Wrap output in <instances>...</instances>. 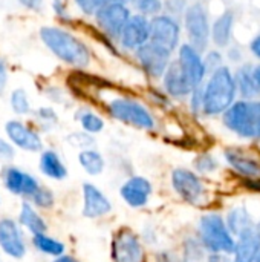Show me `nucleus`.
<instances>
[{"mask_svg": "<svg viewBox=\"0 0 260 262\" xmlns=\"http://www.w3.org/2000/svg\"><path fill=\"white\" fill-rule=\"evenodd\" d=\"M40 40L60 61L69 66L84 69L90 64L92 54L89 46L64 28L43 26L40 29Z\"/></svg>", "mask_w": 260, "mask_h": 262, "instance_id": "obj_1", "label": "nucleus"}, {"mask_svg": "<svg viewBox=\"0 0 260 262\" xmlns=\"http://www.w3.org/2000/svg\"><path fill=\"white\" fill-rule=\"evenodd\" d=\"M236 81L227 66H221L211 72L205 88H202V112L205 115L224 114L236 97Z\"/></svg>", "mask_w": 260, "mask_h": 262, "instance_id": "obj_2", "label": "nucleus"}, {"mask_svg": "<svg viewBox=\"0 0 260 262\" xmlns=\"http://www.w3.org/2000/svg\"><path fill=\"white\" fill-rule=\"evenodd\" d=\"M225 126L244 138H260V101L242 100L224 112Z\"/></svg>", "mask_w": 260, "mask_h": 262, "instance_id": "obj_3", "label": "nucleus"}, {"mask_svg": "<svg viewBox=\"0 0 260 262\" xmlns=\"http://www.w3.org/2000/svg\"><path fill=\"white\" fill-rule=\"evenodd\" d=\"M107 112L113 120L141 130H153L156 127V120L149 107L132 97H115L109 100Z\"/></svg>", "mask_w": 260, "mask_h": 262, "instance_id": "obj_4", "label": "nucleus"}, {"mask_svg": "<svg viewBox=\"0 0 260 262\" xmlns=\"http://www.w3.org/2000/svg\"><path fill=\"white\" fill-rule=\"evenodd\" d=\"M199 239L204 249L211 253H233L234 238L228 230L225 220L218 213L204 215L199 221Z\"/></svg>", "mask_w": 260, "mask_h": 262, "instance_id": "obj_5", "label": "nucleus"}, {"mask_svg": "<svg viewBox=\"0 0 260 262\" xmlns=\"http://www.w3.org/2000/svg\"><path fill=\"white\" fill-rule=\"evenodd\" d=\"M130 15V6L123 2H109L98 8L93 14L98 28L112 41H118V37Z\"/></svg>", "mask_w": 260, "mask_h": 262, "instance_id": "obj_6", "label": "nucleus"}, {"mask_svg": "<svg viewBox=\"0 0 260 262\" xmlns=\"http://www.w3.org/2000/svg\"><path fill=\"white\" fill-rule=\"evenodd\" d=\"M110 256L113 262H146L141 238L133 230L121 227L112 238Z\"/></svg>", "mask_w": 260, "mask_h": 262, "instance_id": "obj_7", "label": "nucleus"}, {"mask_svg": "<svg viewBox=\"0 0 260 262\" xmlns=\"http://www.w3.org/2000/svg\"><path fill=\"white\" fill-rule=\"evenodd\" d=\"M133 52L144 74L155 80L162 78L166 69L172 61V52L150 40Z\"/></svg>", "mask_w": 260, "mask_h": 262, "instance_id": "obj_8", "label": "nucleus"}, {"mask_svg": "<svg viewBox=\"0 0 260 262\" xmlns=\"http://www.w3.org/2000/svg\"><path fill=\"white\" fill-rule=\"evenodd\" d=\"M184 25L190 45L199 52L204 51L210 38V23L207 12L201 3H193L184 11Z\"/></svg>", "mask_w": 260, "mask_h": 262, "instance_id": "obj_9", "label": "nucleus"}, {"mask_svg": "<svg viewBox=\"0 0 260 262\" xmlns=\"http://www.w3.org/2000/svg\"><path fill=\"white\" fill-rule=\"evenodd\" d=\"M181 38V25L172 14H156L150 17V41L166 48L173 54Z\"/></svg>", "mask_w": 260, "mask_h": 262, "instance_id": "obj_10", "label": "nucleus"}, {"mask_svg": "<svg viewBox=\"0 0 260 262\" xmlns=\"http://www.w3.org/2000/svg\"><path fill=\"white\" fill-rule=\"evenodd\" d=\"M150 40V18L136 12H132L124 25L118 43L124 51H136L139 46Z\"/></svg>", "mask_w": 260, "mask_h": 262, "instance_id": "obj_11", "label": "nucleus"}, {"mask_svg": "<svg viewBox=\"0 0 260 262\" xmlns=\"http://www.w3.org/2000/svg\"><path fill=\"white\" fill-rule=\"evenodd\" d=\"M5 132L9 143L25 152H41L43 140L38 130L20 120H9L5 124Z\"/></svg>", "mask_w": 260, "mask_h": 262, "instance_id": "obj_12", "label": "nucleus"}, {"mask_svg": "<svg viewBox=\"0 0 260 262\" xmlns=\"http://www.w3.org/2000/svg\"><path fill=\"white\" fill-rule=\"evenodd\" d=\"M0 250L14 259H21L26 255V239L21 226L11 220H0Z\"/></svg>", "mask_w": 260, "mask_h": 262, "instance_id": "obj_13", "label": "nucleus"}, {"mask_svg": "<svg viewBox=\"0 0 260 262\" xmlns=\"http://www.w3.org/2000/svg\"><path fill=\"white\" fill-rule=\"evenodd\" d=\"M172 186L175 192L190 204H199L204 198V184L201 178L184 167H178L172 172Z\"/></svg>", "mask_w": 260, "mask_h": 262, "instance_id": "obj_14", "label": "nucleus"}, {"mask_svg": "<svg viewBox=\"0 0 260 262\" xmlns=\"http://www.w3.org/2000/svg\"><path fill=\"white\" fill-rule=\"evenodd\" d=\"M2 178H3L5 187L9 193L17 195V196H25L28 200L40 187V183L37 181V178L34 175H31L15 166L5 167L2 172Z\"/></svg>", "mask_w": 260, "mask_h": 262, "instance_id": "obj_15", "label": "nucleus"}, {"mask_svg": "<svg viewBox=\"0 0 260 262\" xmlns=\"http://www.w3.org/2000/svg\"><path fill=\"white\" fill-rule=\"evenodd\" d=\"M152 190H153L152 183L147 178L141 175H135L123 183V186L120 187V196L124 200V203L129 207L141 209L149 203L152 196Z\"/></svg>", "mask_w": 260, "mask_h": 262, "instance_id": "obj_16", "label": "nucleus"}, {"mask_svg": "<svg viewBox=\"0 0 260 262\" xmlns=\"http://www.w3.org/2000/svg\"><path fill=\"white\" fill-rule=\"evenodd\" d=\"M178 63H179L181 69L185 72V75L188 77V80L192 81V84L195 88L201 86V83L207 74L201 52L198 49H195L190 43H184L179 46V51H178Z\"/></svg>", "mask_w": 260, "mask_h": 262, "instance_id": "obj_17", "label": "nucleus"}, {"mask_svg": "<svg viewBox=\"0 0 260 262\" xmlns=\"http://www.w3.org/2000/svg\"><path fill=\"white\" fill-rule=\"evenodd\" d=\"M162 88L164 92L172 98H184L195 89L185 72L181 69L178 60L170 61L169 68L166 69L162 75Z\"/></svg>", "mask_w": 260, "mask_h": 262, "instance_id": "obj_18", "label": "nucleus"}, {"mask_svg": "<svg viewBox=\"0 0 260 262\" xmlns=\"http://www.w3.org/2000/svg\"><path fill=\"white\" fill-rule=\"evenodd\" d=\"M112 210V203L109 198L92 183L83 184V215L86 218L95 220L106 216Z\"/></svg>", "mask_w": 260, "mask_h": 262, "instance_id": "obj_19", "label": "nucleus"}, {"mask_svg": "<svg viewBox=\"0 0 260 262\" xmlns=\"http://www.w3.org/2000/svg\"><path fill=\"white\" fill-rule=\"evenodd\" d=\"M234 244L233 262H254L260 255V232L256 226L242 232Z\"/></svg>", "mask_w": 260, "mask_h": 262, "instance_id": "obj_20", "label": "nucleus"}, {"mask_svg": "<svg viewBox=\"0 0 260 262\" xmlns=\"http://www.w3.org/2000/svg\"><path fill=\"white\" fill-rule=\"evenodd\" d=\"M40 170L44 177L55 180V181H61L67 177V167L63 163V160L60 158V155L52 150H43L40 155Z\"/></svg>", "mask_w": 260, "mask_h": 262, "instance_id": "obj_21", "label": "nucleus"}, {"mask_svg": "<svg viewBox=\"0 0 260 262\" xmlns=\"http://www.w3.org/2000/svg\"><path fill=\"white\" fill-rule=\"evenodd\" d=\"M225 158L231 164V167L234 170H238L241 175H245L251 180L260 177V164L256 160L247 157L244 152L228 149V150H225Z\"/></svg>", "mask_w": 260, "mask_h": 262, "instance_id": "obj_22", "label": "nucleus"}, {"mask_svg": "<svg viewBox=\"0 0 260 262\" xmlns=\"http://www.w3.org/2000/svg\"><path fill=\"white\" fill-rule=\"evenodd\" d=\"M17 223L32 235L46 233V230H48V224L43 220V216L37 212V209L31 203H26V201L20 207Z\"/></svg>", "mask_w": 260, "mask_h": 262, "instance_id": "obj_23", "label": "nucleus"}, {"mask_svg": "<svg viewBox=\"0 0 260 262\" xmlns=\"http://www.w3.org/2000/svg\"><path fill=\"white\" fill-rule=\"evenodd\" d=\"M233 21H234L233 12L227 11L213 23V26L210 28V37L216 46L225 48L230 43L231 31H233Z\"/></svg>", "mask_w": 260, "mask_h": 262, "instance_id": "obj_24", "label": "nucleus"}, {"mask_svg": "<svg viewBox=\"0 0 260 262\" xmlns=\"http://www.w3.org/2000/svg\"><path fill=\"white\" fill-rule=\"evenodd\" d=\"M78 163L83 167V170L87 175H92V177H97V175L103 173L104 166H106L104 157L97 149H92V147L80 150V154H78Z\"/></svg>", "mask_w": 260, "mask_h": 262, "instance_id": "obj_25", "label": "nucleus"}, {"mask_svg": "<svg viewBox=\"0 0 260 262\" xmlns=\"http://www.w3.org/2000/svg\"><path fill=\"white\" fill-rule=\"evenodd\" d=\"M234 81H236V88L241 91V94L245 98H253V97L259 95L260 88L257 86L256 80H254L251 66H248V64L242 66L238 71V75L234 77Z\"/></svg>", "mask_w": 260, "mask_h": 262, "instance_id": "obj_26", "label": "nucleus"}, {"mask_svg": "<svg viewBox=\"0 0 260 262\" xmlns=\"http://www.w3.org/2000/svg\"><path fill=\"white\" fill-rule=\"evenodd\" d=\"M75 120L80 123L83 132L90 134V135H97V134L103 132V129L106 126L103 117H100L97 112H93L90 109H80L75 114Z\"/></svg>", "mask_w": 260, "mask_h": 262, "instance_id": "obj_27", "label": "nucleus"}, {"mask_svg": "<svg viewBox=\"0 0 260 262\" xmlns=\"http://www.w3.org/2000/svg\"><path fill=\"white\" fill-rule=\"evenodd\" d=\"M32 244L34 247L41 252L43 255H48V256H52V258H57L60 255L64 253L66 247L61 241L52 238V236H48L46 233H38V235H32Z\"/></svg>", "mask_w": 260, "mask_h": 262, "instance_id": "obj_28", "label": "nucleus"}, {"mask_svg": "<svg viewBox=\"0 0 260 262\" xmlns=\"http://www.w3.org/2000/svg\"><path fill=\"white\" fill-rule=\"evenodd\" d=\"M225 224H227L228 230L231 232V235H236V236H239L242 232H245L247 229L254 226L250 213L244 207H238V209L231 210L227 216Z\"/></svg>", "mask_w": 260, "mask_h": 262, "instance_id": "obj_29", "label": "nucleus"}, {"mask_svg": "<svg viewBox=\"0 0 260 262\" xmlns=\"http://www.w3.org/2000/svg\"><path fill=\"white\" fill-rule=\"evenodd\" d=\"M9 106H11L12 112L17 114V115H28L32 111L29 95H28V92L23 88H15L11 92V95H9Z\"/></svg>", "mask_w": 260, "mask_h": 262, "instance_id": "obj_30", "label": "nucleus"}, {"mask_svg": "<svg viewBox=\"0 0 260 262\" xmlns=\"http://www.w3.org/2000/svg\"><path fill=\"white\" fill-rule=\"evenodd\" d=\"M127 5L136 14L146 15L149 18L156 15V14H161L164 9L162 0H127Z\"/></svg>", "mask_w": 260, "mask_h": 262, "instance_id": "obj_31", "label": "nucleus"}, {"mask_svg": "<svg viewBox=\"0 0 260 262\" xmlns=\"http://www.w3.org/2000/svg\"><path fill=\"white\" fill-rule=\"evenodd\" d=\"M34 117L38 121V124L41 127H46V129L54 127L57 124V121H58V115L51 106H41V107L35 109Z\"/></svg>", "mask_w": 260, "mask_h": 262, "instance_id": "obj_32", "label": "nucleus"}, {"mask_svg": "<svg viewBox=\"0 0 260 262\" xmlns=\"http://www.w3.org/2000/svg\"><path fill=\"white\" fill-rule=\"evenodd\" d=\"M29 200H31V204L38 209H49L54 206V193L49 189L41 187V186L35 190V193Z\"/></svg>", "mask_w": 260, "mask_h": 262, "instance_id": "obj_33", "label": "nucleus"}, {"mask_svg": "<svg viewBox=\"0 0 260 262\" xmlns=\"http://www.w3.org/2000/svg\"><path fill=\"white\" fill-rule=\"evenodd\" d=\"M67 143L80 150L83 149H89L93 146L95 140H93V135L90 134H86V132H74L70 135H67Z\"/></svg>", "mask_w": 260, "mask_h": 262, "instance_id": "obj_34", "label": "nucleus"}, {"mask_svg": "<svg viewBox=\"0 0 260 262\" xmlns=\"http://www.w3.org/2000/svg\"><path fill=\"white\" fill-rule=\"evenodd\" d=\"M77 8L84 14V15H93L98 8L103 5L109 3L107 0H74Z\"/></svg>", "mask_w": 260, "mask_h": 262, "instance_id": "obj_35", "label": "nucleus"}, {"mask_svg": "<svg viewBox=\"0 0 260 262\" xmlns=\"http://www.w3.org/2000/svg\"><path fill=\"white\" fill-rule=\"evenodd\" d=\"M195 167L202 172V173H208V172H213L216 167H218V163L216 160L208 155V154H204V155H199L195 161Z\"/></svg>", "mask_w": 260, "mask_h": 262, "instance_id": "obj_36", "label": "nucleus"}, {"mask_svg": "<svg viewBox=\"0 0 260 262\" xmlns=\"http://www.w3.org/2000/svg\"><path fill=\"white\" fill-rule=\"evenodd\" d=\"M204 64H205L207 72H208V71L213 72V71H216L218 68L222 66V55H221L218 51H211V52H208V54L205 55Z\"/></svg>", "mask_w": 260, "mask_h": 262, "instance_id": "obj_37", "label": "nucleus"}, {"mask_svg": "<svg viewBox=\"0 0 260 262\" xmlns=\"http://www.w3.org/2000/svg\"><path fill=\"white\" fill-rule=\"evenodd\" d=\"M190 109L193 114L202 112V88L198 86L190 92Z\"/></svg>", "mask_w": 260, "mask_h": 262, "instance_id": "obj_38", "label": "nucleus"}, {"mask_svg": "<svg viewBox=\"0 0 260 262\" xmlns=\"http://www.w3.org/2000/svg\"><path fill=\"white\" fill-rule=\"evenodd\" d=\"M15 157L14 146L8 141L0 138V161H11Z\"/></svg>", "mask_w": 260, "mask_h": 262, "instance_id": "obj_39", "label": "nucleus"}, {"mask_svg": "<svg viewBox=\"0 0 260 262\" xmlns=\"http://www.w3.org/2000/svg\"><path fill=\"white\" fill-rule=\"evenodd\" d=\"M51 6H52L55 15H57L58 18H61V20H70V15H69L67 8H66V5H64L63 0H52Z\"/></svg>", "mask_w": 260, "mask_h": 262, "instance_id": "obj_40", "label": "nucleus"}, {"mask_svg": "<svg viewBox=\"0 0 260 262\" xmlns=\"http://www.w3.org/2000/svg\"><path fill=\"white\" fill-rule=\"evenodd\" d=\"M18 3H20L23 8H26V9H29V11H34V12L41 11L43 6H44V0H18Z\"/></svg>", "mask_w": 260, "mask_h": 262, "instance_id": "obj_41", "label": "nucleus"}, {"mask_svg": "<svg viewBox=\"0 0 260 262\" xmlns=\"http://www.w3.org/2000/svg\"><path fill=\"white\" fill-rule=\"evenodd\" d=\"M6 84H8V68L6 63L0 58V95L5 92Z\"/></svg>", "mask_w": 260, "mask_h": 262, "instance_id": "obj_42", "label": "nucleus"}, {"mask_svg": "<svg viewBox=\"0 0 260 262\" xmlns=\"http://www.w3.org/2000/svg\"><path fill=\"white\" fill-rule=\"evenodd\" d=\"M150 97H152V100H153L156 104H159V106L169 104V95H167V94H161L159 91H150Z\"/></svg>", "mask_w": 260, "mask_h": 262, "instance_id": "obj_43", "label": "nucleus"}, {"mask_svg": "<svg viewBox=\"0 0 260 262\" xmlns=\"http://www.w3.org/2000/svg\"><path fill=\"white\" fill-rule=\"evenodd\" d=\"M208 262H233L227 253H211L208 256Z\"/></svg>", "mask_w": 260, "mask_h": 262, "instance_id": "obj_44", "label": "nucleus"}, {"mask_svg": "<svg viewBox=\"0 0 260 262\" xmlns=\"http://www.w3.org/2000/svg\"><path fill=\"white\" fill-rule=\"evenodd\" d=\"M251 52L257 57V58H260V35H257L253 41H251Z\"/></svg>", "mask_w": 260, "mask_h": 262, "instance_id": "obj_45", "label": "nucleus"}, {"mask_svg": "<svg viewBox=\"0 0 260 262\" xmlns=\"http://www.w3.org/2000/svg\"><path fill=\"white\" fill-rule=\"evenodd\" d=\"M158 262H178L175 259V256H172L170 253H167V252H162V253H159L158 256Z\"/></svg>", "mask_w": 260, "mask_h": 262, "instance_id": "obj_46", "label": "nucleus"}, {"mask_svg": "<svg viewBox=\"0 0 260 262\" xmlns=\"http://www.w3.org/2000/svg\"><path fill=\"white\" fill-rule=\"evenodd\" d=\"M52 262H80L78 259H75L74 256H69V255H60V256H57V258H54V261Z\"/></svg>", "mask_w": 260, "mask_h": 262, "instance_id": "obj_47", "label": "nucleus"}, {"mask_svg": "<svg viewBox=\"0 0 260 262\" xmlns=\"http://www.w3.org/2000/svg\"><path fill=\"white\" fill-rule=\"evenodd\" d=\"M253 75H254V80H256L257 86L260 88V64L257 66V68H254V69H253Z\"/></svg>", "mask_w": 260, "mask_h": 262, "instance_id": "obj_48", "label": "nucleus"}, {"mask_svg": "<svg viewBox=\"0 0 260 262\" xmlns=\"http://www.w3.org/2000/svg\"><path fill=\"white\" fill-rule=\"evenodd\" d=\"M107 2H123V3H127V0H107Z\"/></svg>", "mask_w": 260, "mask_h": 262, "instance_id": "obj_49", "label": "nucleus"}, {"mask_svg": "<svg viewBox=\"0 0 260 262\" xmlns=\"http://www.w3.org/2000/svg\"><path fill=\"white\" fill-rule=\"evenodd\" d=\"M254 262H260V255H259V256H257V259H256V261H254Z\"/></svg>", "mask_w": 260, "mask_h": 262, "instance_id": "obj_50", "label": "nucleus"}]
</instances>
